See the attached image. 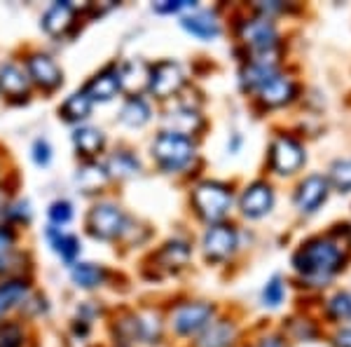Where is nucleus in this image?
Wrapping results in <instances>:
<instances>
[{
  "instance_id": "a878e982",
  "label": "nucleus",
  "mask_w": 351,
  "mask_h": 347,
  "mask_svg": "<svg viewBox=\"0 0 351 347\" xmlns=\"http://www.w3.org/2000/svg\"><path fill=\"white\" fill-rule=\"evenodd\" d=\"M152 117V111H150V104L143 99V96L134 94L127 99V104L122 106L120 111V120L127 124V127H143V124H148Z\"/></svg>"
},
{
  "instance_id": "0eeeda50",
  "label": "nucleus",
  "mask_w": 351,
  "mask_h": 347,
  "mask_svg": "<svg viewBox=\"0 0 351 347\" xmlns=\"http://www.w3.org/2000/svg\"><path fill=\"white\" fill-rule=\"evenodd\" d=\"M241 38L251 47V52L256 54V59H267V56H271L276 43H279V33H276V26L271 24L269 16L248 19L241 28Z\"/></svg>"
},
{
  "instance_id": "5701e85b",
  "label": "nucleus",
  "mask_w": 351,
  "mask_h": 347,
  "mask_svg": "<svg viewBox=\"0 0 351 347\" xmlns=\"http://www.w3.org/2000/svg\"><path fill=\"white\" fill-rule=\"evenodd\" d=\"M104 167L108 172V179L110 176L112 179H134L141 174V160L132 150H115Z\"/></svg>"
},
{
  "instance_id": "7c9ffc66",
  "label": "nucleus",
  "mask_w": 351,
  "mask_h": 347,
  "mask_svg": "<svg viewBox=\"0 0 351 347\" xmlns=\"http://www.w3.org/2000/svg\"><path fill=\"white\" fill-rule=\"evenodd\" d=\"M284 295H286V287H284V282H281V277H271L263 289V305L279 307L284 303Z\"/></svg>"
},
{
  "instance_id": "9d476101",
  "label": "nucleus",
  "mask_w": 351,
  "mask_h": 347,
  "mask_svg": "<svg viewBox=\"0 0 351 347\" xmlns=\"http://www.w3.org/2000/svg\"><path fill=\"white\" fill-rule=\"evenodd\" d=\"M304 162V148L291 136H276L269 148V167L276 174H295Z\"/></svg>"
},
{
  "instance_id": "f03ea898",
  "label": "nucleus",
  "mask_w": 351,
  "mask_h": 347,
  "mask_svg": "<svg viewBox=\"0 0 351 347\" xmlns=\"http://www.w3.org/2000/svg\"><path fill=\"white\" fill-rule=\"evenodd\" d=\"M150 155L155 160L157 167L167 174H183L185 169L195 162L197 157V146L192 144V139L185 136L162 132L155 136L150 146Z\"/></svg>"
},
{
  "instance_id": "a211bd4d",
  "label": "nucleus",
  "mask_w": 351,
  "mask_h": 347,
  "mask_svg": "<svg viewBox=\"0 0 351 347\" xmlns=\"http://www.w3.org/2000/svg\"><path fill=\"white\" fill-rule=\"evenodd\" d=\"M180 26H183L190 36L199 38V41H216L220 36L218 16L206 12V10H195L192 14H185L183 19H180Z\"/></svg>"
},
{
  "instance_id": "aec40b11",
  "label": "nucleus",
  "mask_w": 351,
  "mask_h": 347,
  "mask_svg": "<svg viewBox=\"0 0 351 347\" xmlns=\"http://www.w3.org/2000/svg\"><path fill=\"white\" fill-rule=\"evenodd\" d=\"M31 298V284L28 280H5L0 284V317L10 315L16 307H24L26 300Z\"/></svg>"
},
{
  "instance_id": "423d86ee",
  "label": "nucleus",
  "mask_w": 351,
  "mask_h": 347,
  "mask_svg": "<svg viewBox=\"0 0 351 347\" xmlns=\"http://www.w3.org/2000/svg\"><path fill=\"white\" fill-rule=\"evenodd\" d=\"M216 317V307L208 303H183L171 312V328L178 335H197L202 333Z\"/></svg>"
},
{
  "instance_id": "cd10ccee",
  "label": "nucleus",
  "mask_w": 351,
  "mask_h": 347,
  "mask_svg": "<svg viewBox=\"0 0 351 347\" xmlns=\"http://www.w3.org/2000/svg\"><path fill=\"white\" fill-rule=\"evenodd\" d=\"M75 181H77V186L82 188V192H94V190H99V188L106 186V181H108V172H106V167H101V164L87 162L82 169H77Z\"/></svg>"
},
{
  "instance_id": "b1692460",
  "label": "nucleus",
  "mask_w": 351,
  "mask_h": 347,
  "mask_svg": "<svg viewBox=\"0 0 351 347\" xmlns=\"http://www.w3.org/2000/svg\"><path fill=\"white\" fill-rule=\"evenodd\" d=\"M92 101L84 92H73L64 104L59 106V117L68 124H80L92 115Z\"/></svg>"
},
{
  "instance_id": "4be33fe9",
  "label": "nucleus",
  "mask_w": 351,
  "mask_h": 347,
  "mask_svg": "<svg viewBox=\"0 0 351 347\" xmlns=\"http://www.w3.org/2000/svg\"><path fill=\"white\" fill-rule=\"evenodd\" d=\"M71 280L77 289H99L104 287L106 280H108V270L104 265L96 263H73L71 265Z\"/></svg>"
},
{
  "instance_id": "7ed1b4c3",
  "label": "nucleus",
  "mask_w": 351,
  "mask_h": 347,
  "mask_svg": "<svg viewBox=\"0 0 351 347\" xmlns=\"http://www.w3.org/2000/svg\"><path fill=\"white\" fill-rule=\"evenodd\" d=\"M129 230L124 209L117 202H96L87 214V232L94 240L112 242Z\"/></svg>"
},
{
  "instance_id": "58836bf2",
  "label": "nucleus",
  "mask_w": 351,
  "mask_h": 347,
  "mask_svg": "<svg viewBox=\"0 0 351 347\" xmlns=\"http://www.w3.org/2000/svg\"><path fill=\"white\" fill-rule=\"evenodd\" d=\"M260 347H284V340L281 338H265Z\"/></svg>"
},
{
  "instance_id": "bb28decb",
  "label": "nucleus",
  "mask_w": 351,
  "mask_h": 347,
  "mask_svg": "<svg viewBox=\"0 0 351 347\" xmlns=\"http://www.w3.org/2000/svg\"><path fill=\"white\" fill-rule=\"evenodd\" d=\"M232 338H234V326L230 322L225 320L211 322L202 331L199 340H197V347H230Z\"/></svg>"
},
{
  "instance_id": "2f4dec72",
  "label": "nucleus",
  "mask_w": 351,
  "mask_h": 347,
  "mask_svg": "<svg viewBox=\"0 0 351 347\" xmlns=\"http://www.w3.org/2000/svg\"><path fill=\"white\" fill-rule=\"evenodd\" d=\"M47 216H49V221H52L54 227H61V225L71 223V221H73V204L68 200H56V202L49 204Z\"/></svg>"
},
{
  "instance_id": "c756f323",
  "label": "nucleus",
  "mask_w": 351,
  "mask_h": 347,
  "mask_svg": "<svg viewBox=\"0 0 351 347\" xmlns=\"http://www.w3.org/2000/svg\"><path fill=\"white\" fill-rule=\"evenodd\" d=\"M337 192H351V160H339L330 167V181Z\"/></svg>"
},
{
  "instance_id": "c85d7f7f",
  "label": "nucleus",
  "mask_w": 351,
  "mask_h": 347,
  "mask_svg": "<svg viewBox=\"0 0 351 347\" xmlns=\"http://www.w3.org/2000/svg\"><path fill=\"white\" fill-rule=\"evenodd\" d=\"M188 258H190V247L180 240L164 244L162 251L157 254V260L164 263V267H169V270H178V267H183L185 263H188Z\"/></svg>"
},
{
  "instance_id": "393cba45",
  "label": "nucleus",
  "mask_w": 351,
  "mask_h": 347,
  "mask_svg": "<svg viewBox=\"0 0 351 347\" xmlns=\"http://www.w3.org/2000/svg\"><path fill=\"white\" fill-rule=\"evenodd\" d=\"M117 78H120V89L129 94L148 87V68L141 61H124L122 66H117Z\"/></svg>"
},
{
  "instance_id": "412c9836",
  "label": "nucleus",
  "mask_w": 351,
  "mask_h": 347,
  "mask_svg": "<svg viewBox=\"0 0 351 347\" xmlns=\"http://www.w3.org/2000/svg\"><path fill=\"white\" fill-rule=\"evenodd\" d=\"M73 146H75L77 155L92 162L96 155H101L106 148V134L96 127H77L73 132Z\"/></svg>"
},
{
  "instance_id": "6ab92c4d",
  "label": "nucleus",
  "mask_w": 351,
  "mask_h": 347,
  "mask_svg": "<svg viewBox=\"0 0 351 347\" xmlns=\"http://www.w3.org/2000/svg\"><path fill=\"white\" fill-rule=\"evenodd\" d=\"M45 237H47L52 251L56 256H61V260H66L68 265L75 263V258L80 256V249H82V244H80V240H77L75 235H71V232H64V227L49 225L47 230H45Z\"/></svg>"
},
{
  "instance_id": "4468645a",
  "label": "nucleus",
  "mask_w": 351,
  "mask_h": 347,
  "mask_svg": "<svg viewBox=\"0 0 351 347\" xmlns=\"http://www.w3.org/2000/svg\"><path fill=\"white\" fill-rule=\"evenodd\" d=\"M28 92H31V80H28L24 66L14 64V61H8V64L0 66V94L5 99L24 101Z\"/></svg>"
},
{
  "instance_id": "f704fd0d",
  "label": "nucleus",
  "mask_w": 351,
  "mask_h": 347,
  "mask_svg": "<svg viewBox=\"0 0 351 347\" xmlns=\"http://www.w3.org/2000/svg\"><path fill=\"white\" fill-rule=\"evenodd\" d=\"M33 162L38 167H49V162H52V146H49L47 139L33 141Z\"/></svg>"
},
{
  "instance_id": "39448f33",
  "label": "nucleus",
  "mask_w": 351,
  "mask_h": 347,
  "mask_svg": "<svg viewBox=\"0 0 351 347\" xmlns=\"http://www.w3.org/2000/svg\"><path fill=\"white\" fill-rule=\"evenodd\" d=\"M185 85V71L180 64L167 59L160 61L152 68H148V92L160 101L171 99L173 94H178Z\"/></svg>"
},
{
  "instance_id": "f3484780",
  "label": "nucleus",
  "mask_w": 351,
  "mask_h": 347,
  "mask_svg": "<svg viewBox=\"0 0 351 347\" xmlns=\"http://www.w3.org/2000/svg\"><path fill=\"white\" fill-rule=\"evenodd\" d=\"M164 127H167L164 132L192 139V134H197L204 127V117L195 108H176V111H171L164 117Z\"/></svg>"
},
{
  "instance_id": "c9c22d12",
  "label": "nucleus",
  "mask_w": 351,
  "mask_h": 347,
  "mask_svg": "<svg viewBox=\"0 0 351 347\" xmlns=\"http://www.w3.org/2000/svg\"><path fill=\"white\" fill-rule=\"evenodd\" d=\"M14 244H16V235L10 225H0V258L14 254Z\"/></svg>"
},
{
  "instance_id": "9b49d317",
  "label": "nucleus",
  "mask_w": 351,
  "mask_h": 347,
  "mask_svg": "<svg viewBox=\"0 0 351 347\" xmlns=\"http://www.w3.org/2000/svg\"><path fill=\"white\" fill-rule=\"evenodd\" d=\"M271 207H274V190L265 181L251 183L239 197V209L246 219H263L271 212Z\"/></svg>"
},
{
  "instance_id": "473e14b6",
  "label": "nucleus",
  "mask_w": 351,
  "mask_h": 347,
  "mask_svg": "<svg viewBox=\"0 0 351 347\" xmlns=\"http://www.w3.org/2000/svg\"><path fill=\"white\" fill-rule=\"evenodd\" d=\"M328 315L337 322L351 320V293H337L335 298H330V303H328Z\"/></svg>"
},
{
  "instance_id": "2eb2a0df",
  "label": "nucleus",
  "mask_w": 351,
  "mask_h": 347,
  "mask_svg": "<svg viewBox=\"0 0 351 347\" xmlns=\"http://www.w3.org/2000/svg\"><path fill=\"white\" fill-rule=\"evenodd\" d=\"M84 94L89 96L92 104H108V101L115 99L117 94L122 92L120 89V78H117V66H108L104 68L101 73H96L92 80L87 82V87L82 89Z\"/></svg>"
},
{
  "instance_id": "ddd939ff",
  "label": "nucleus",
  "mask_w": 351,
  "mask_h": 347,
  "mask_svg": "<svg viewBox=\"0 0 351 347\" xmlns=\"http://www.w3.org/2000/svg\"><path fill=\"white\" fill-rule=\"evenodd\" d=\"M328 192H330V183L324 176L314 174L307 176L295 190V207L300 214H314L328 200Z\"/></svg>"
},
{
  "instance_id": "f257e3e1",
  "label": "nucleus",
  "mask_w": 351,
  "mask_h": 347,
  "mask_svg": "<svg viewBox=\"0 0 351 347\" xmlns=\"http://www.w3.org/2000/svg\"><path fill=\"white\" fill-rule=\"evenodd\" d=\"M344 260H347V254H344L342 244L330 240V237L309 240L293 256L295 270L311 284H326L332 275L342 270Z\"/></svg>"
},
{
  "instance_id": "4c0bfd02",
  "label": "nucleus",
  "mask_w": 351,
  "mask_h": 347,
  "mask_svg": "<svg viewBox=\"0 0 351 347\" xmlns=\"http://www.w3.org/2000/svg\"><path fill=\"white\" fill-rule=\"evenodd\" d=\"M335 347H351V328H342L335 335Z\"/></svg>"
},
{
  "instance_id": "72a5a7b5",
  "label": "nucleus",
  "mask_w": 351,
  "mask_h": 347,
  "mask_svg": "<svg viewBox=\"0 0 351 347\" xmlns=\"http://www.w3.org/2000/svg\"><path fill=\"white\" fill-rule=\"evenodd\" d=\"M0 347H24V328L19 324H0Z\"/></svg>"
},
{
  "instance_id": "1a4fd4ad",
  "label": "nucleus",
  "mask_w": 351,
  "mask_h": 347,
  "mask_svg": "<svg viewBox=\"0 0 351 347\" xmlns=\"http://www.w3.org/2000/svg\"><path fill=\"white\" fill-rule=\"evenodd\" d=\"M237 244H239V237H237L234 225H228V223H213L202 237L204 256H206L208 260H213V263L228 260L230 256L234 254Z\"/></svg>"
},
{
  "instance_id": "ea45409f",
  "label": "nucleus",
  "mask_w": 351,
  "mask_h": 347,
  "mask_svg": "<svg viewBox=\"0 0 351 347\" xmlns=\"http://www.w3.org/2000/svg\"><path fill=\"white\" fill-rule=\"evenodd\" d=\"M311 347H316V345H311Z\"/></svg>"
},
{
  "instance_id": "dca6fc26",
  "label": "nucleus",
  "mask_w": 351,
  "mask_h": 347,
  "mask_svg": "<svg viewBox=\"0 0 351 347\" xmlns=\"http://www.w3.org/2000/svg\"><path fill=\"white\" fill-rule=\"evenodd\" d=\"M73 21H75V8L71 3H52L40 16L43 31L52 38L64 36L68 28L73 26Z\"/></svg>"
},
{
  "instance_id": "20e7f679",
  "label": "nucleus",
  "mask_w": 351,
  "mask_h": 347,
  "mask_svg": "<svg viewBox=\"0 0 351 347\" xmlns=\"http://www.w3.org/2000/svg\"><path fill=\"white\" fill-rule=\"evenodd\" d=\"M192 207L206 223H218L232 207V190L220 181H204L192 190Z\"/></svg>"
},
{
  "instance_id": "e433bc0d",
  "label": "nucleus",
  "mask_w": 351,
  "mask_h": 347,
  "mask_svg": "<svg viewBox=\"0 0 351 347\" xmlns=\"http://www.w3.org/2000/svg\"><path fill=\"white\" fill-rule=\"evenodd\" d=\"M195 10V3H188V0H167V3L155 5V12L157 14H176V12H183V10Z\"/></svg>"
},
{
  "instance_id": "f8f14e48",
  "label": "nucleus",
  "mask_w": 351,
  "mask_h": 347,
  "mask_svg": "<svg viewBox=\"0 0 351 347\" xmlns=\"http://www.w3.org/2000/svg\"><path fill=\"white\" fill-rule=\"evenodd\" d=\"M256 94H258V99L263 101V106L279 108L293 101V96H295V82L288 76H284V73L274 71L267 80L256 89Z\"/></svg>"
},
{
  "instance_id": "6e6552de",
  "label": "nucleus",
  "mask_w": 351,
  "mask_h": 347,
  "mask_svg": "<svg viewBox=\"0 0 351 347\" xmlns=\"http://www.w3.org/2000/svg\"><path fill=\"white\" fill-rule=\"evenodd\" d=\"M24 71L28 76L31 85L45 89V92H54L64 85V71L59 68V64L45 52H31L26 56Z\"/></svg>"
}]
</instances>
